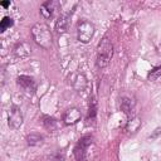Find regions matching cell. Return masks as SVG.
<instances>
[{
	"mask_svg": "<svg viewBox=\"0 0 161 161\" xmlns=\"http://www.w3.org/2000/svg\"><path fill=\"white\" fill-rule=\"evenodd\" d=\"M31 35L38 45H40L44 49H49L52 47V33L47 24L44 23H36L31 28Z\"/></svg>",
	"mask_w": 161,
	"mask_h": 161,
	"instance_id": "1",
	"label": "cell"
},
{
	"mask_svg": "<svg viewBox=\"0 0 161 161\" xmlns=\"http://www.w3.org/2000/svg\"><path fill=\"white\" fill-rule=\"evenodd\" d=\"M112 55H113V45L111 40L107 36H104L99 42L97 48V67L104 68L106 65H108Z\"/></svg>",
	"mask_w": 161,
	"mask_h": 161,
	"instance_id": "2",
	"label": "cell"
},
{
	"mask_svg": "<svg viewBox=\"0 0 161 161\" xmlns=\"http://www.w3.org/2000/svg\"><path fill=\"white\" fill-rule=\"evenodd\" d=\"M94 25L88 21V20H82L78 23V26H77V36H78V40L83 44H87L91 42V39L93 38L94 35Z\"/></svg>",
	"mask_w": 161,
	"mask_h": 161,
	"instance_id": "3",
	"label": "cell"
},
{
	"mask_svg": "<svg viewBox=\"0 0 161 161\" xmlns=\"http://www.w3.org/2000/svg\"><path fill=\"white\" fill-rule=\"evenodd\" d=\"M93 143V138L92 136H83L77 145L74 146L73 153L77 161H86L87 160V151L89 148V146Z\"/></svg>",
	"mask_w": 161,
	"mask_h": 161,
	"instance_id": "4",
	"label": "cell"
},
{
	"mask_svg": "<svg viewBox=\"0 0 161 161\" xmlns=\"http://www.w3.org/2000/svg\"><path fill=\"white\" fill-rule=\"evenodd\" d=\"M9 127L13 130H18L23 125V113L18 106H13L9 111Z\"/></svg>",
	"mask_w": 161,
	"mask_h": 161,
	"instance_id": "5",
	"label": "cell"
},
{
	"mask_svg": "<svg viewBox=\"0 0 161 161\" xmlns=\"http://www.w3.org/2000/svg\"><path fill=\"white\" fill-rule=\"evenodd\" d=\"M16 83L26 93H33L35 91V88H36V84H35L34 78H31L29 75H19L16 78Z\"/></svg>",
	"mask_w": 161,
	"mask_h": 161,
	"instance_id": "6",
	"label": "cell"
},
{
	"mask_svg": "<svg viewBox=\"0 0 161 161\" xmlns=\"http://www.w3.org/2000/svg\"><path fill=\"white\" fill-rule=\"evenodd\" d=\"M70 16H72V10L67 11V13H62L59 15V18L57 19L55 30L59 34H63V33H65L68 30V26H69V23H70Z\"/></svg>",
	"mask_w": 161,
	"mask_h": 161,
	"instance_id": "7",
	"label": "cell"
},
{
	"mask_svg": "<svg viewBox=\"0 0 161 161\" xmlns=\"http://www.w3.org/2000/svg\"><path fill=\"white\" fill-rule=\"evenodd\" d=\"M59 8V3L58 1H54V0H49V1H45L40 5V13L45 18V19H49L54 15V11L58 10Z\"/></svg>",
	"mask_w": 161,
	"mask_h": 161,
	"instance_id": "8",
	"label": "cell"
},
{
	"mask_svg": "<svg viewBox=\"0 0 161 161\" xmlns=\"http://www.w3.org/2000/svg\"><path fill=\"white\" fill-rule=\"evenodd\" d=\"M80 111L75 107L69 108L64 114V123L65 125H74L80 119Z\"/></svg>",
	"mask_w": 161,
	"mask_h": 161,
	"instance_id": "9",
	"label": "cell"
},
{
	"mask_svg": "<svg viewBox=\"0 0 161 161\" xmlns=\"http://www.w3.org/2000/svg\"><path fill=\"white\" fill-rule=\"evenodd\" d=\"M14 53V57L18 58V59H23V58H26L29 54H30V47L29 44L26 43H18L13 50Z\"/></svg>",
	"mask_w": 161,
	"mask_h": 161,
	"instance_id": "10",
	"label": "cell"
},
{
	"mask_svg": "<svg viewBox=\"0 0 161 161\" xmlns=\"http://www.w3.org/2000/svg\"><path fill=\"white\" fill-rule=\"evenodd\" d=\"M119 107L126 114H131V112H133L135 108V102L128 97H122L119 99Z\"/></svg>",
	"mask_w": 161,
	"mask_h": 161,
	"instance_id": "11",
	"label": "cell"
},
{
	"mask_svg": "<svg viewBox=\"0 0 161 161\" xmlns=\"http://www.w3.org/2000/svg\"><path fill=\"white\" fill-rule=\"evenodd\" d=\"M72 84H73V87L78 91V92H82L84 88H86V86H87V79H86V77L83 75V74H75L74 77H73V82H72Z\"/></svg>",
	"mask_w": 161,
	"mask_h": 161,
	"instance_id": "12",
	"label": "cell"
},
{
	"mask_svg": "<svg viewBox=\"0 0 161 161\" xmlns=\"http://www.w3.org/2000/svg\"><path fill=\"white\" fill-rule=\"evenodd\" d=\"M96 114H97V107H96L94 99H92V102L89 103V109H88V114H87V125H91V123L94 125Z\"/></svg>",
	"mask_w": 161,
	"mask_h": 161,
	"instance_id": "13",
	"label": "cell"
},
{
	"mask_svg": "<svg viewBox=\"0 0 161 161\" xmlns=\"http://www.w3.org/2000/svg\"><path fill=\"white\" fill-rule=\"evenodd\" d=\"M26 142L30 146H39L43 143V136H40L39 133H30L26 136Z\"/></svg>",
	"mask_w": 161,
	"mask_h": 161,
	"instance_id": "14",
	"label": "cell"
},
{
	"mask_svg": "<svg viewBox=\"0 0 161 161\" xmlns=\"http://www.w3.org/2000/svg\"><path fill=\"white\" fill-rule=\"evenodd\" d=\"M140 127H141V119L138 117H135V118H132V119L128 121V123L126 126V130L130 133H135Z\"/></svg>",
	"mask_w": 161,
	"mask_h": 161,
	"instance_id": "15",
	"label": "cell"
},
{
	"mask_svg": "<svg viewBox=\"0 0 161 161\" xmlns=\"http://www.w3.org/2000/svg\"><path fill=\"white\" fill-rule=\"evenodd\" d=\"M43 125L48 131H55L57 130V121L53 117L49 116H43Z\"/></svg>",
	"mask_w": 161,
	"mask_h": 161,
	"instance_id": "16",
	"label": "cell"
},
{
	"mask_svg": "<svg viewBox=\"0 0 161 161\" xmlns=\"http://www.w3.org/2000/svg\"><path fill=\"white\" fill-rule=\"evenodd\" d=\"M13 25H14V20H13V18H10V16H4L3 20L0 21V31L4 33L6 29L11 28Z\"/></svg>",
	"mask_w": 161,
	"mask_h": 161,
	"instance_id": "17",
	"label": "cell"
},
{
	"mask_svg": "<svg viewBox=\"0 0 161 161\" xmlns=\"http://www.w3.org/2000/svg\"><path fill=\"white\" fill-rule=\"evenodd\" d=\"M160 75H161V64L153 67V68L150 70V73L147 74V79H148V80H156Z\"/></svg>",
	"mask_w": 161,
	"mask_h": 161,
	"instance_id": "18",
	"label": "cell"
},
{
	"mask_svg": "<svg viewBox=\"0 0 161 161\" xmlns=\"http://www.w3.org/2000/svg\"><path fill=\"white\" fill-rule=\"evenodd\" d=\"M158 135H161V128H156V130H155V132L150 136V138H151V140H153V138H156Z\"/></svg>",
	"mask_w": 161,
	"mask_h": 161,
	"instance_id": "19",
	"label": "cell"
},
{
	"mask_svg": "<svg viewBox=\"0 0 161 161\" xmlns=\"http://www.w3.org/2000/svg\"><path fill=\"white\" fill-rule=\"evenodd\" d=\"M3 8H8V6H10V1H1V4H0Z\"/></svg>",
	"mask_w": 161,
	"mask_h": 161,
	"instance_id": "20",
	"label": "cell"
}]
</instances>
